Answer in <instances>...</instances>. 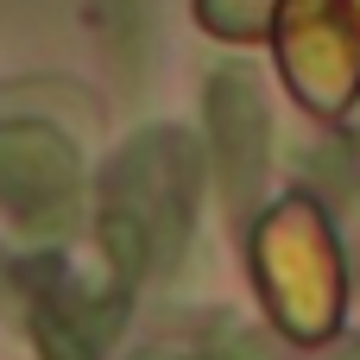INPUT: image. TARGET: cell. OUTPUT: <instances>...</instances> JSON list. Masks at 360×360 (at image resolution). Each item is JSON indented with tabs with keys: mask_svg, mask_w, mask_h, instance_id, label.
I'll use <instances>...</instances> for the list:
<instances>
[{
	"mask_svg": "<svg viewBox=\"0 0 360 360\" xmlns=\"http://www.w3.org/2000/svg\"><path fill=\"white\" fill-rule=\"evenodd\" d=\"M146 360H177V354H146Z\"/></svg>",
	"mask_w": 360,
	"mask_h": 360,
	"instance_id": "obj_1",
	"label": "cell"
},
{
	"mask_svg": "<svg viewBox=\"0 0 360 360\" xmlns=\"http://www.w3.org/2000/svg\"><path fill=\"white\" fill-rule=\"evenodd\" d=\"M342 360H360V354H342Z\"/></svg>",
	"mask_w": 360,
	"mask_h": 360,
	"instance_id": "obj_2",
	"label": "cell"
}]
</instances>
